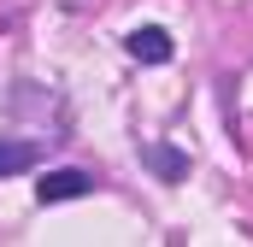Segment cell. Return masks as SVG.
Returning <instances> with one entry per match:
<instances>
[{"label": "cell", "mask_w": 253, "mask_h": 247, "mask_svg": "<svg viewBox=\"0 0 253 247\" xmlns=\"http://www.w3.org/2000/svg\"><path fill=\"white\" fill-rule=\"evenodd\" d=\"M124 53L141 65H165L177 47H171V30H159V24H141V30H129L124 36Z\"/></svg>", "instance_id": "cell-2"}, {"label": "cell", "mask_w": 253, "mask_h": 247, "mask_svg": "<svg viewBox=\"0 0 253 247\" xmlns=\"http://www.w3.org/2000/svg\"><path fill=\"white\" fill-rule=\"evenodd\" d=\"M141 165H147L159 183H183V177H189V153L171 147V141H141Z\"/></svg>", "instance_id": "cell-3"}, {"label": "cell", "mask_w": 253, "mask_h": 247, "mask_svg": "<svg viewBox=\"0 0 253 247\" xmlns=\"http://www.w3.org/2000/svg\"><path fill=\"white\" fill-rule=\"evenodd\" d=\"M94 171H77V165H65V171H42L36 177V200L42 206H53V200H83V194H94Z\"/></svg>", "instance_id": "cell-1"}, {"label": "cell", "mask_w": 253, "mask_h": 247, "mask_svg": "<svg viewBox=\"0 0 253 247\" xmlns=\"http://www.w3.org/2000/svg\"><path fill=\"white\" fill-rule=\"evenodd\" d=\"M36 165H42V141H18V135H0V177L36 171Z\"/></svg>", "instance_id": "cell-4"}]
</instances>
